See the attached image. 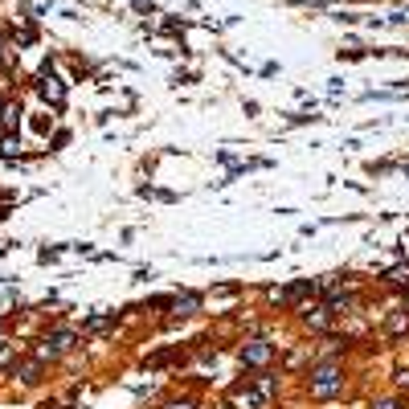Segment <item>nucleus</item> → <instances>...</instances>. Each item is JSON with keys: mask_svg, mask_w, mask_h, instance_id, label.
Here are the masks:
<instances>
[{"mask_svg": "<svg viewBox=\"0 0 409 409\" xmlns=\"http://www.w3.org/2000/svg\"><path fill=\"white\" fill-rule=\"evenodd\" d=\"M303 377H307L303 381V393L311 401H336V397H344V389H348V368H344V361H311V368Z\"/></svg>", "mask_w": 409, "mask_h": 409, "instance_id": "obj_1", "label": "nucleus"}, {"mask_svg": "<svg viewBox=\"0 0 409 409\" xmlns=\"http://www.w3.org/2000/svg\"><path fill=\"white\" fill-rule=\"evenodd\" d=\"M274 361H279V344H270L266 336H246L238 344V364L250 368V373H262Z\"/></svg>", "mask_w": 409, "mask_h": 409, "instance_id": "obj_2", "label": "nucleus"}, {"mask_svg": "<svg viewBox=\"0 0 409 409\" xmlns=\"http://www.w3.org/2000/svg\"><path fill=\"white\" fill-rule=\"evenodd\" d=\"M299 315V323H303V332H311V336H328L332 328H336V311L323 303V299H311V303H303V307H295Z\"/></svg>", "mask_w": 409, "mask_h": 409, "instance_id": "obj_3", "label": "nucleus"}, {"mask_svg": "<svg viewBox=\"0 0 409 409\" xmlns=\"http://www.w3.org/2000/svg\"><path fill=\"white\" fill-rule=\"evenodd\" d=\"M201 307H205V295H196V290H176V295H168V307H164L168 319H164V323L176 328L180 319H193Z\"/></svg>", "mask_w": 409, "mask_h": 409, "instance_id": "obj_4", "label": "nucleus"}, {"mask_svg": "<svg viewBox=\"0 0 409 409\" xmlns=\"http://www.w3.org/2000/svg\"><path fill=\"white\" fill-rule=\"evenodd\" d=\"M33 86H37V95H41L46 107H53V111H62V107H66V78H62V74H53L46 66V70L33 78Z\"/></svg>", "mask_w": 409, "mask_h": 409, "instance_id": "obj_5", "label": "nucleus"}, {"mask_svg": "<svg viewBox=\"0 0 409 409\" xmlns=\"http://www.w3.org/2000/svg\"><path fill=\"white\" fill-rule=\"evenodd\" d=\"M250 385H254V393L270 405V401H279V393H283V377H274L270 368H262V373H250Z\"/></svg>", "mask_w": 409, "mask_h": 409, "instance_id": "obj_6", "label": "nucleus"}, {"mask_svg": "<svg viewBox=\"0 0 409 409\" xmlns=\"http://www.w3.org/2000/svg\"><path fill=\"white\" fill-rule=\"evenodd\" d=\"M41 377H46V364L41 361H21V364H13V381L17 385H25V389H33V385H41Z\"/></svg>", "mask_w": 409, "mask_h": 409, "instance_id": "obj_7", "label": "nucleus"}, {"mask_svg": "<svg viewBox=\"0 0 409 409\" xmlns=\"http://www.w3.org/2000/svg\"><path fill=\"white\" fill-rule=\"evenodd\" d=\"M185 361H189V348H164V352L144 356V368L147 373H160V368H168V364H185Z\"/></svg>", "mask_w": 409, "mask_h": 409, "instance_id": "obj_8", "label": "nucleus"}, {"mask_svg": "<svg viewBox=\"0 0 409 409\" xmlns=\"http://www.w3.org/2000/svg\"><path fill=\"white\" fill-rule=\"evenodd\" d=\"M381 336H385V340L409 336V311H405V307H397V311L385 315V323H381Z\"/></svg>", "mask_w": 409, "mask_h": 409, "instance_id": "obj_9", "label": "nucleus"}, {"mask_svg": "<svg viewBox=\"0 0 409 409\" xmlns=\"http://www.w3.org/2000/svg\"><path fill=\"white\" fill-rule=\"evenodd\" d=\"M381 287H385V290H397V295H405V290H409V262L389 266L385 274H381Z\"/></svg>", "mask_w": 409, "mask_h": 409, "instance_id": "obj_10", "label": "nucleus"}, {"mask_svg": "<svg viewBox=\"0 0 409 409\" xmlns=\"http://www.w3.org/2000/svg\"><path fill=\"white\" fill-rule=\"evenodd\" d=\"M21 115H25V107L17 98H4V102H0V127H4V131H17V127H21Z\"/></svg>", "mask_w": 409, "mask_h": 409, "instance_id": "obj_11", "label": "nucleus"}, {"mask_svg": "<svg viewBox=\"0 0 409 409\" xmlns=\"http://www.w3.org/2000/svg\"><path fill=\"white\" fill-rule=\"evenodd\" d=\"M115 323H119V311L95 315V319H86V328H82V336H98V332H107V328H115Z\"/></svg>", "mask_w": 409, "mask_h": 409, "instance_id": "obj_12", "label": "nucleus"}, {"mask_svg": "<svg viewBox=\"0 0 409 409\" xmlns=\"http://www.w3.org/2000/svg\"><path fill=\"white\" fill-rule=\"evenodd\" d=\"M0 156H8V160L21 156V135H17V131H4V135H0Z\"/></svg>", "mask_w": 409, "mask_h": 409, "instance_id": "obj_13", "label": "nucleus"}, {"mask_svg": "<svg viewBox=\"0 0 409 409\" xmlns=\"http://www.w3.org/2000/svg\"><path fill=\"white\" fill-rule=\"evenodd\" d=\"M368 409H409V401L401 397V393H385V397H377Z\"/></svg>", "mask_w": 409, "mask_h": 409, "instance_id": "obj_14", "label": "nucleus"}, {"mask_svg": "<svg viewBox=\"0 0 409 409\" xmlns=\"http://www.w3.org/2000/svg\"><path fill=\"white\" fill-rule=\"evenodd\" d=\"M160 409H201V401H196L193 393H185V397H168Z\"/></svg>", "mask_w": 409, "mask_h": 409, "instance_id": "obj_15", "label": "nucleus"}, {"mask_svg": "<svg viewBox=\"0 0 409 409\" xmlns=\"http://www.w3.org/2000/svg\"><path fill=\"white\" fill-rule=\"evenodd\" d=\"M393 389H397V393H409V368H397V373H393Z\"/></svg>", "mask_w": 409, "mask_h": 409, "instance_id": "obj_16", "label": "nucleus"}, {"mask_svg": "<svg viewBox=\"0 0 409 409\" xmlns=\"http://www.w3.org/2000/svg\"><path fill=\"white\" fill-rule=\"evenodd\" d=\"M33 127H37L41 135H49V127H53V119H49V115H37V119H33Z\"/></svg>", "mask_w": 409, "mask_h": 409, "instance_id": "obj_17", "label": "nucleus"}, {"mask_svg": "<svg viewBox=\"0 0 409 409\" xmlns=\"http://www.w3.org/2000/svg\"><path fill=\"white\" fill-rule=\"evenodd\" d=\"M405 311H409V290H405Z\"/></svg>", "mask_w": 409, "mask_h": 409, "instance_id": "obj_18", "label": "nucleus"}, {"mask_svg": "<svg viewBox=\"0 0 409 409\" xmlns=\"http://www.w3.org/2000/svg\"><path fill=\"white\" fill-rule=\"evenodd\" d=\"M0 102H4V98H0Z\"/></svg>", "mask_w": 409, "mask_h": 409, "instance_id": "obj_19", "label": "nucleus"}]
</instances>
